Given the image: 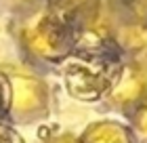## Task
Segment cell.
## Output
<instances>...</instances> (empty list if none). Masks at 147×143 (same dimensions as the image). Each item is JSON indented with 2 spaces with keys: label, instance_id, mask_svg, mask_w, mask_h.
<instances>
[{
  "label": "cell",
  "instance_id": "1",
  "mask_svg": "<svg viewBox=\"0 0 147 143\" xmlns=\"http://www.w3.org/2000/svg\"><path fill=\"white\" fill-rule=\"evenodd\" d=\"M122 76V53L111 40L76 51L65 67V86L80 101L101 99Z\"/></svg>",
  "mask_w": 147,
  "mask_h": 143
},
{
  "label": "cell",
  "instance_id": "2",
  "mask_svg": "<svg viewBox=\"0 0 147 143\" xmlns=\"http://www.w3.org/2000/svg\"><path fill=\"white\" fill-rule=\"evenodd\" d=\"M76 40H78V32L67 28L53 15L42 17L25 34V42H28L30 51H34L38 57L49 61L67 59L74 53Z\"/></svg>",
  "mask_w": 147,
  "mask_h": 143
},
{
  "label": "cell",
  "instance_id": "3",
  "mask_svg": "<svg viewBox=\"0 0 147 143\" xmlns=\"http://www.w3.org/2000/svg\"><path fill=\"white\" fill-rule=\"evenodd\" d=\"M101 0H49V15L67 28L82 32L95 23Z\"/></svg>",
  "mask_w": 147,
  "mask_h": 143
},
{
  "label": "cell",
  "instance_id": "4",
  "mask_svg": "<svg viewBox=\"0 0 147 143\" xmlns=\"http://www.w3.org/2000/svg\"><path fill=\"white\" fill-rule=\"evenodd\" d=\"M11 101L19 112H34L44 101V88L32 78H17L11 88Z\"/></svg>",
  "mask_w": 147,
  "mask_h": 143
},
{
  "label": "cell",
  "instance_id": "5",
  "mask_svg": "<svg viewBox=\"0 0 147 143\" xmlns=\"http://www.w3.org/2000/svg\"><path fill=\"white\" fill-rule=\"evenodd\" d=\"M82 143H130V135L116 122H99L84 133Z\"/></svg>",
  "mask_w": 147,
  "mask_h": 143
},
{
  "label": "cell",
  "instance_id": "6",
  "mask_svg": "<svg viewBox=\"0 0 147 143\" xmlns=\"http://www.w3.org/2000/svg\"><path fill=\"white\" fill-rule=\"evenodd\" d=\"M139 91H141V82L139 80H126L124 84H120V88L116 91V97L118 99H135L137 95H139Z\"/></svg>",
  "mask_w": 147,
  "mask_h": 143
},
{
  "label": "cell",
  "instance_id": "7",
  "mask_svg": "<svg viewBox=\"0 0 147 143\" xmlns=\"http://www.w3.org/2000/svg\"><path fill=\"white\" fill-rule=\"evenodd\" d=\"M9 105H11V84L0 74V118L9 112Z\"/></svg>",
  "mask_w": 147,
  "mask_h": 143
},
{
  "label": "cell",
  "instance_id": "8",
  "mask_svg": "<svg viewBox=\"0 0 147 143\" xmlns=\"http://www.w3.org/2000/svg\"><path fill=\"white\" fill-rule=\"evenodd\" d=\"M0 143H23V141H21V137H19L13 128L0 126Z\"/></svg>",
  "mask_w": 147,
  "mask_h": 143
},
{
  "label": "cell",
  "instance_id": "9",
  "mask_svg": "<svg viewBox=\"0 0 147 143\" xmlns=\"http://www.w3.org/2000/svg\"><path fill=\"white\" fill-rule=\"evenodd\" d=\"M137 124H139V128H141V131L147 133V107H143V110L139 112V116H137Z\"/></svg>",
  "mask_w": 147,
  "mask_h": 143
},
{
  "label": "cell",
  "instance_id": "10",
  "mask_svg": "<svg viewBox=\"0 0 147 143\" xmlns=\"http://www.w3.org/2000/svg\"><path fill=\"white\" fill-rule=\"evenodd\" d=\"M53 143H76V141H74L71 137H59V139H55Z\"/></svg>",
  "mask_w": 147,
  "mask_h": 143
}]
</instances>
